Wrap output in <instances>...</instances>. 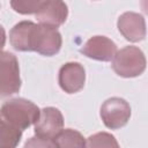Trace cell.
Instances as JSON below:
<instances>
[{
    "label": "cell",
    "mask_w": 148,
    "mask_h": 148,
    "mask_svg": "<svg viewBox=\"0 0 148 148\" xmlns=\"http://www.w3.org/2000/svg\"><path fill=\"white\" fill-rule=\"evenodd\" d=\"M117 51L116 43L105 36H94L80 49L83 56L98 61H111Z\"/></svg>",
    "instance_id": "10"
},
{
    "label": "cell",
    "mask_w": 148,
    "mask_h": 148,
    "mask_svg": "<svg viewBox=\"0 0 148 148\" xmlns=\"http://www.w3.org/2000/svg\"><path fill=\"white\" fill-rule=\"evenodd\" d=\"M84 148H120V146L112 134L98 132L86 139Z\"/></svg>",
    "instance_id": "13"
},
{
    "label": "cell",
    "mask_w": 148,
    "mask_h": 148,
    "mask_svg": "<svg viewBox=\"0 0 148 148\" xmlns=\"http://www.w3.org/2000/svg\"><path fill=\"white\" fill-rule=\"evenodd\" d=\"M39 108L25 98H12L6 101L0 108V118L22 132L35 125L39 118Z\"/></svg>",
    "instance_id": "2"
},
{
    "label": "cell",
    "mask_w": 148,
    "mask_h": 148,
    "mask_svg": "<svg viewBox=\"0 0 148 148\" xmlns=\"http://www.w3.org/2000/svg\"><path fill=\"white\" fill-rule=\"evenodd\" d=\"M21 89L20 67L17 58L8 52H0V97H7Z\"/></svg>",
    "instance_id": "4"
},
{
    "label": "cell",
    "mask_w": 148,
    "mask_h": 148,
    "mask_svg": "<svg viewBox=\"0 0 148 148\" xmlns=\"http://www.w3.org/2000/svg\"><path fill=\"white\" fill-rule=\"evenodd\" d=\"M9 42L16 51H34L45 57H52L60 51L62 38L54 28L31 21H21L12 28Z\"/></svg>",
    "instance_id": "1"
},
{
    "label": "cell",
    "mask_w": 148,
    "mask_h": 148,
    "mask_svg": "<svg viewBox=\"0 0 148 148\" xmlns=\"http://www.w3.org/2000/svg\"><path fill=\"white\" fill-rule=\"evenodd\" d=\"M58 148H84L86 139L83 135L73 128H62L54 139Z\"/></svg>",
    "instance_id": "11"
},
{
    "label": "cell",
    "mask_w": 148,
    "mask_h": 148,
    "mask_svg": "<svg viewBox=\"0 0 148 148\" xmlns=\"http://www.w3.org/2000/svg\"><path fill=\"white\" fill-rule=\"evenodd\" d=\"M21 138V130L0 118V148H16Z\"/></svg>",
    "instance_id": "12"
},
{
    "label": "cell",
    "mask_w": 148,
    "mask_h": 148,
    "mask_svg": "<svg viewBox=\"0 0 148 148\" xmlns=\"http://www.w3.org/2000/svg\"><path fill=\"white\" fill-rule=\"evenodd\" d=\"M5 44H6V32H5L3 27L0 24V52L2 51Z\"/></svg>",
    "instance_id": "16"
},
{
    "label": "cell",
    "mask_w": 148,
    "mask_h": 148,
    "mask_svg": "<svg viewBox=\"0 0 148 148\" xmlns=\"http://www.w3.org/2000/svg\"><path fill=\"white\" fill-rule=\"evenodd\" d=\"M64 127V117L59 109L47 106L40 110L39 118L35 123L36 136L54 140Z\"/></svg>",
    "instance_id": "6"
},
{
    "label": "cell",
    "mask_w": 148,
    "mask_h": 148,
    "mask_svg": "<svg viewBox=\"0 0 148 148\" xmlns=\"http://www.w3.org/2000/svg\"><path fill=\"white\" fill-rule=\"evenodd\" d=\"M99 113L103 124L108 128L118 130L128 123L131 117V106L124 98L111 97L102 104Z\"/></svg>",
    "instance_id": "5"
},
{
    "label": "cell",
    "mask_w": 148,
    "mask_h": 148,
    "mask_svg": "<svg viewBox=\"0 0 148 148\" xmlns=\"http://www.w3.org/2000/svg\"><path fill=\"white\" fill-rule=\"evenodd\" d=\"M23 148H58V146H57L56 141L52 139L32 136L25 141Z\"/></svg>",
    "instance_id": "15"
},
{
    "label": "cell",
    "mask_w": 148,
    "mask_h": 148,
    "mask_svg": "<svg viewBox=\"0 0 148 148\" xmlns=\"http://www.w3.org/2000/svg\"><path fill=\"white\" fill-rule=\"evenodd\" d=\"M68 15L67 5L59 0H42L35 17L39 24L57 29L65 23Z\"/></svg>",
    "instance_id": "7"
},
{
    "label": "cell",
    "mask_w": 148,
    "mask_h": 148,
    "mask_svg": "<svg viewBox=\"0 0 148 148\" xmlns=\"http://www.w3.org/2000/svg\"><path fill=\"white\" fill-rule=\"evenodd\" d=\"M117 27L123 37L132 43L141 42L146 37V21L139 13L125 12L118 17Z\"/></svg>",
    "instance_id": "9"
},
{
    "label": "cell",
    "mask_w": 148,
    "mask_h": 148,
    "mask_svg": "<svg viewBox=\"0 0 148 148\" xmlns=\"http://www.w3.org/2000/svg\"><path fill=\"white\" fill-rule=\"evenodd\" d=\"M58 82L60 88L67 94H75L84 87L86 71L80 62L64 64L58 74Z\"/></svg>",
    "instance_id": "8"
},
{
    "label": "cell",
    "mask_w": 148,
    "mask_h": 148,
    "mask_svg": "<svg viewBox=\"0 0 148 148\" xmlns=\"http://www.w3.org/2000/svg\"><path fill=\"white\" fill-rule=\"evenodd\" d=\"M42 0H13L10 1L12 8L20 14H36L39 8Z\"/></svg>",
    "instance_id": "14"
},
{
    "label": "cell",
    "mask_w": 148,
    "mask_h": 148,
    "mask_svg": "<svg viewBox=\"0 0 148 148\" xmlns=\"http://www.w3.org/2000/svg\"><path fill=\"white\" fill-rule=\"evenodd\" d=\"M112 69L121 77L139 76L146 69L145 53L136 46H125L116 52L112 59Z\"/></svg>",
    "instance_id": "3"
}]
</instances>
